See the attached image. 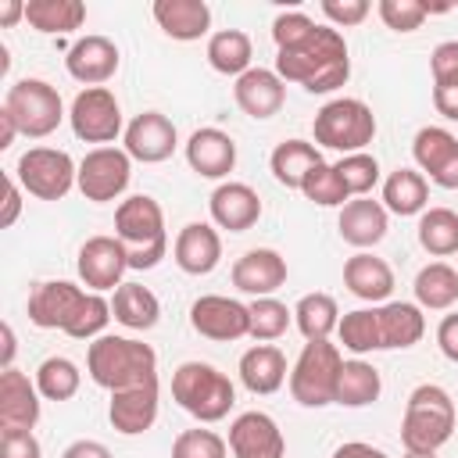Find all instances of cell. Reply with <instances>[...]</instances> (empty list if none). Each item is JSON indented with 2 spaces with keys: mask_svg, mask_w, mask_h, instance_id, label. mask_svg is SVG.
Wrapping results in <instances>:
<instances>
[{
  "mask_svg": "<svg viewBox=\"0 0 458 458\" xmlns=\"http://www.w3.org/2000/svg\"><path fill=\"white\" fill-rule=\"evenodd\" d=\"M111 301L82 290L68 279H43L29 293V322L39 329H61L72 340H97L111 322Z\"/></svg>",
  "mask_w": 458,
  "mask_h": 458,
  "instance_id": "cell-1",
  "label": "cell"
},
{
  "mask_svg": "<svg viewBox=\"0 0 458 458\" xmlns=\"http://www.w3.org/2000/svg\"><path fill=\"white\" fill-rule=\"evenodd\" d=\"M276 72L283 82H297L308 93H333L351 75L347 39L333 25H318L301 47L276 54Z\"/></svg>",
  "mask_w": 458,
  "mask_h": 458,
  "instance_id": "cell-2",
  "label": "cell"
},
{
  "mask_svg": "<svg viewBox=\"0 0 458 458\" xmlns=\"http://www.w3.org/2000/svg\"><path fill=\"white\" fill-rule=\"evenodd\" d=\"M86 372H89V379L97 386H104V390L114 394V390H125V386H140V383L157 379V354L143 340L104 333V336L89 340Z\"/></svg>",
  "mask_w": 458,
  "mask_h": 458,
  "instance_id": "cell-3",
  "label": "cell"
},
{
  "mask_svg": "<svg viewBox=\"0 0 458 458\" xmlns=\"http://www.w3.org/2000/svg\"><path fill=\"white\" fill-rule=\"evenodd\" d=\"M114 236L129 250V268L147 272L168 254L165 211L150 193H132L114 208Z\"/></svg>",
  "mask_w": 458,
  "mask_h": 458,
  "instance_id": "cell-4",
  "label": "cell"
},
{
  "mask_svg": "<svg viewBox=\"0 0 458 458\" xmlns=\"http://www.w3.org/2000/svg\"><path fill=\"white\" fill-rule=\"evenodd\" d=\"M454 401L444 386L437 383H419L408 401H404V415H401V444L404 451H419V454H433L440 451L451 433H454Z\"/></svg>",
  "mask_w": 458,
  "mask_h": 458,
  "instance_id": "cell-5",
  "label": "cell"
},
{
  "mask_svg": "<svg viewBox=\"0 0 458 458\" xmlns=\"http://www.w3.org/2000/svg\"><path fill=\"white\" fill-rule=\"evenodd\" d=\"M172 397L197 422H222L236 404V386L208 361H182L172 372Z\"/></svg>",
  "mask_w": 458,
  "mask_h": 458,
  "instance_id": "cell-6",
  "label": "cell"
},
{
  "mask_svg": "<svg viewBox=\"0 0 458 458\" xmlns=\"http://www.w3.org/2000/svg\"><path fill=\"white\" fill-rule=\"evenodd\" d=\"M311 132H315V147L358 154L376 140V114L358 97H336V100L318 107Z\"/></svg>",
  "mask_w": 458,
  "mask_h": 458,
  "instance_id": "cell-7",
  "label": "cell"
},
{
  "mask_svg": "<svg viewBox=\"0 0 458 458\" xmlns=\"http://www.w3.org/2000/svg\"><path fill=\"white\" fill-rule=\"evenodd\" d=\"M344 369V354L329 340H308L290 369V394L304 408H326L336 401V379Z\"/></svg>",
  "mask_w": 458,
  "mask_h": 458,
  "instance_id": "cell-8",
  "label": "cell"
},
{
  "mask_svg": "<svg viewBox=\"0 0 458 458\" xmlns=\"http://www.w3.org/2000/svg\"><path fill=\"white\" fill-rule=\"evenodd\" d=\"M4 111L14 118L18 132L29 136V140L50 136L64 118L61 93L47 79H18V82H11L7 93H4Z\"/></svg>",
  "mask_w": 458,
  "mask_h": 458,
  "instance_id": "cell-9",
  "label": "cell"
},
{
  "mask_svg": "<svg viewBox=\"0 0 458 458\" xmlns=\"http://www.w3.org/2000/svg\"><path fill=\"white\" fill-rule=\"evenodd\" d=\"M14 179L36 200H61L79 182V165L72 161L68 150H57V147H29L18 157V165H14Z\"/></svg>",
  "mask_w": 458,
  "mask_h": 458,
  "instance_id": "cell-10",
  "label": "cell"
},
{
  "mask_svg": "<svg viewBox=\"0 0 458 458\" xmlns=\"http://www.w3.org/2000/svg\"><path fill=\"white\" fill-rule=\"evenodd\" d=\"M68 122H72V132H75L82 143H100V147H111L118 136H125L118 97H114L107 86H89V89H79V93H75V100H72Z\"/></svg>",
  "mask_w": 458,
  "mask_h": 458,
  "instance_id": "cell-11",
  "label": "cell"
},
{
  "mask_svg": "<svg viewBox=\"0 0 458 458\" xmlns=\"http://www.w3.org/2000/svg\"><path fill=\"white\" fill-rule=\"evenodd\" d=\"M132 179V157L122 147H93L79 161V193L93 204L118 200Z\"/></svg>",
  "mask_w": 458,
  "mask_h": 458,
  "instance_id": "cell-12",
  "label": "cell"
},
{
  "mask_svg": "<svg viewBox=\"0 0 458 458\" xmlns=\"http://www.w3.org/2000/svg\"><path fill=\"white\" fill-rule=\"evenodd\" d=\"M190 326H193V333H200L204 340H215V344L243 340V336H250V308L233 297H222V293H204L190 304Z\"/></svg>",
  "mask_w": 458,
  "mask_h": 458,
  "instance_id": "cell-13",
  "label": "cell"
},
{
  "mask_svg": "<svg viewBox=\"0 0 458 458\" xmlns=\"http://www.w3.org/2000/svg\"><path fill=\"white\" fill-rule=\"evenodd\" d=\"M79 279L86 290L104 293V290H118L122 276L129 272V250L118 236H89L79 247Z\"/></svg>",
  "mask_w": 458,
  "mask_h": 458,
  "instance_id": "cell-14",
  "label": "cell"
},
{
  "mask_svg": "<svg viewBox=\"0 0 458 458\" xmlns=\"http://www.w3.org/2000/svg\"><path fill=\"white\" fill-rule=\"evenodd\" d=\"M179 147V132H175V122L161 111H140L129 125H125V136H122V150L132 157V161H143V165H161L175 154Z\"/></svg>",
  "mask_w": 458,
  "mask_h": 458,
  "instance_id": "cell-15",
  "label": "cell"
},
{
  "mask_svg": "<svg viewBox=\"0 0 458 458\" xmlns=\"http://www.w3.org/2000/svg\"><path fill=\"white\" fill-rule=\"evenodd\" d=\"M411 157L419 172L440 190H458V136L440 125H422L411 140Z\"/></svg>",
  "mask_w": 458,
  "mask_h": 458,
  "instance_id": "cell-16",
  "label": "cell"
},
{
  "mask_svg": "<svg viewBox=\"0 0 458 458\" xmlns=\"http://www.w3.org/2000/svg\"><path fill=\"white\" fill-rule=\"evenodd\" d=\"M229 451L233 458H283L286 437L268 411H240L229 422Z\"/></svg>",
  "mask_w": 458,
  "mask_h": 458,
  "instance_id": "cell-17",
  "label": "cell"
},
{
  "mask_svg": "<svg viewBox=\"0 0 458 458\" xmlns=\"http://www.w3.org/2000/svg\"><path fill=\"white\" fill-rule=\"evenodd\" d=\"M118 64H122V54H118L114 39L97 36V32L79 36V39L68 47V54H64L68 75H72L75 82H82L86 89H89V86H104L107 79H114Z\"/></svg>",
  "mask_w": 458,
  "mask_h": 458,
  "instance_id": "cell-18",
  "label": "cell"
},
{
  "mask_svg": "<svg viewBox=\"0 0 458 458\" xmlns=\"http://www.w3.org/2000/svg\"><path fill=\"white\" fill-rule=\"evenodd\" d=\"M157 397H161L157 379L140 383V386L114 390V394H111V404H107L111 426H114L122 437H140V433H147V429L157 422V404H161Z\"/></svg>",
  "mask_w": 458,
  "mask_h": 458,
  "instance_id": "cell-19",
  "label": "cell"
},
{
  "mask_svg": "<svg viewBox=\"0 0 458 458\" xmlns=\"http://www.w3.org/2000/svg\"><path fill=\"white\" fill-rule=\"evenodd\" d=\"M233 100H236V107H240L247 118L265 122V118L279 114V107L286 104V82L279 79L276 68H261V64H258V68H250V72H243V75L236 79Z\"/></svg>",
  "mask_w": 458,
  "mask_h": 458,
  "instance_id": "cell-20",
  "label": "cell"
},
{
  "mask_svg": "<svg viewBox=\"0 0 458 458\" xmlns=\"http://www.w3.org/2000/svg\"><path fill=\"white\" fill-rule=\"evenodd\" d=\"M208 211H211V222L218 229H229V233H247L250 225H258L261 218V197L254 186L247 182H218L208 197Z\"/></svg>",
  "mask_w": 458,
  "mask_h": 458,
  "instance_id": "cell-21",
  "label": "cell"
},
{
  "mask_svg": "<svg viewBox=\"0 0 458 458\" xmlns=\"http://www.w3.org/2000/svg\"><path fill=\"white\" fill-rule=\"evenodd\" d=\"M286 283V258L272 247L243 250L233 261V286L250 297H272Z\"/></svg>",
  "mask_w": 458,
  "mask_h": 458,
  "instance_id": "cell-22",
  "label": "cell"
},
{
  "mask_svg": "<svg viewBox=\"0 0 458 458\" xmlns=\"http://www.w3.org/2000/svg\"><path fill=\"white\" fill-rule=\"evenodd\" d=\"M172 258L186 276H208L222 261V236L211 222H186L175 233Z\"/></svg>",
  "mask_w": 458,
  "mask_h": 458,
  "instance_id": "cell-23",
  "label": "cell"
},
{
  "mask_svg": "<svg viewBox=\"0 0 458 458\" xmlns=\"http://www.w3.org/2000/svg\"><path fill=\"white\" fill-rule=\"evenodd\" d=\"M39 386L14 365L0 372V429H32L39 422Z\"/></svg>",
  "mask_w": 458,
  "mask_h": 458,
  "instance_id": "cell-24",
  "label": "cell"
},
{
  "mask_svg": "<svg viewBox=\"0 0 458 458\" xmlns=\"http://www.w3.org/2000/svg\"><path fill=\"white\" fill-rule=\"evenodd\" d=\"M186 165L200 179H225L236 168V143L229 132L204 125L186 140Z\"/></svg>",
  "mask_w": 458,
  "mask_h": 458,
  "instance_id": "cell-25",
  "label": "cell"
},
{
  "mask_svg": "<svg viewBox=\"0 0 458 458\" xmlns=\"http://www.w3.org/2000/svg\"><path fill=\"white\" fill-rule=\"evenodd\" d=\"M336 229H340V240H344V243H351V247H358V250H369V247H376V243L386 236L390 218H386L383 200L351 197V200L340 208Z\"/></svg>",
  "mask_w": 458,
  "mask_h": 458,
  "instance_id": "cell-26",
  "label": "cell"
},
{
  "mask_svg": "<svg viewBox=\"0 0 458 458\" xmlns=\"http://www.w3.org/2000/svg\"><path fill=\"white\" fill-rule=\"evenodd\" d=\"M150 14L157 29L179 43H193L211 29V7L204 0H154Z\"/></svg>",
  "mask_w": 458,
  "mask_h": 458,
  "instance_id": "cell-27",
  "label": "cell"
},
{
  "mask_svg": "<svg viewBox=\"0 0 458 458\" xmlns=\"http://www.w3.org/2000/svg\"><path fill=\"white\" fill-rule=\"evenodd\" d=\"M344 286L358 297V301H369V304H386V297L394 293V268L369 254V250H358L344 261Z\"/></svg>",
  "mask_w": 458,
  "mask_h": 458,
  "instance_id": "cell-28",
  "label": "cell"
},
{
  "mask_svg": "<svg viewBox=\"0 0 458 458\" xmlns=\"http://www.w3.org/2000/svg\"><path fill=\"white\" fill-rule=\"evenodd\" d=\"M240 383L250 394H276L286 383V354L276 344H254L240 354Z\"/></svg>",
  "mask_w": 458,
  "mask_h": 458,
  "instance_id": "cell-29",
  "label": "cell"
},
{
  "mask_svg": "<svg viewBox=\"0 0 458 458\" xmlns=\"http://www.w3.org/2000/svg\"><path fill=\"white\" fill-rule=\"evenodd\" d=\"M379 311V340H383V351H404V347H415L426 333V315L419 304L411 301H386V304H376Z\"/></svg>",
  "mask_w": 458,
  "mask_h": 458,
  "instance_id": "cell-30",
  "label": "cell"
},
{
  "mask_svg": "<svg viewBox=\"0 0 458 458\" xmlns=\"http://www.w3.org/2000/svg\"><path fill=\"white\" fill-rule=\"evenodd\" d=\"M111 315L118 326L125 329H154L161 318V301L154 297V290H147L143 283H122L111 297Z\"/></svg>",
  "mask_w": 458,
  "mask_h": 458,
  "instance_id": "cell-31",
  "label": "cell"
},
{
  "mask_svg": "<svg viewBox=\"0 0 458 458\" xmlns=\"http://www.w3.org/2000/svg\"><path fill=\"white\" fill-rule=\"evenodd\" d=\"M429 204V179L419 168H394L383 179V208L394 215H422Z\"/></svg>",
  "mask_w": 458,
  "mask_h": 458,
  "instance_id": "cell-32",
  "label": "cell"
},
{
  "mask_svg": "<svg viewBox=\"0 0 458 458\" xmlns=\"http://www.w3.org/2000/svg\"><path fill=\"white\" fill-rule=\"evenodd\" d=\"M315 165H322V154L308 140H283V143H276V150L268 157V168H272L276 182L286 186V190H301Z\"/></svg>",
  "mask_w": 458,
  "mask_h": 458,
  "instance_id": "cell-33",
  "label": "cell"
},
{
  "mask_svg": "<svg viewBox=\"0 0 458 458\" xmlns=\"http://www.w3.org/2000/svg\"><path fill=\"white\" fill-rule=\"evenodd\" d=\"M411 290L422 311H447L458 301V268H451L447 261H429L419 268Z\"/></svg>",
  "mask_w": 458,
  "mask_h": 458,
  "instance_id": "cell-34",
  "label": "cell"
},
{
  "mask_svg": "<svg viewBox=\"0 0 458 458\" xmlns=\"http://www.w3.org/2000/svg\"><path fill=\"white\" fill-rule=\"evenodd\" d=\"M379 394H383V379H379V369L372 361H365V358L344 361L340 379H336V401L333 404L365 408V404L379 401Z\"/></svg>",
  "mask_w": 458,
  "mask_h": 458,
  "instance_id": "cell-35",
  "label": "cell"
},
{
  "mask_svg": "<svg viewBox=\"0 0 458 458\" xmlns=\"http://www.w3.org/2000/svg\"><path fill=\"white\" fill-rule=\"evenodd\" d=\"M25 21L43 36L75 32L86 21V4L82 0H29L25 4Z\"/></svg>",
  "mask_w": 458,
  "mask_h": 458,
  "instance_id": "cell-36",
  "label": "cell"
},
{
  "mask_svg": "<svg viewBox=\"0 0 458 458\" xmlns=\"http://www.w3.org/2000/svg\"><path fill=\"white\" fill-rule=\"evenodd\" d=\"M250 57H254V47H250V36L243 29H218L208 36V64L215 72L240 79L243 72L254 68Z\"/></svg>",
  "mask_w": 458,
  "mask_h": 458,
  "instance_id": "cell-37",
  "label": "cell"
},
{
  "mask_svg": "<svg viewBox=\"0 0 458 458\" xmlns=\"http://www.w3.org/2000/svg\"><path fill=\"white\" fill-rule=\"evenodd\" d=\"M293 326L301 329L304 344L308 340H329V333H336L340 326V308L329 293H304L297 304H293Z\"/></svg>",
  "mask_w": 458,
  "mask_h": 458,
  "instance_id": "cell-38",
  "label": "cell"
},
{
  "mask_svg": "<svg viewBox=\"0 0 458 458\" xmlns=\"http://www.w3.org/2000/svg\"><path fill=\"white\" fill-rule=\"evenodd\" d=\"M419 243L433 258L458 254V211L451 208H426L419 215Z\"/></svg>",
  "mask_w": 458,
  "mask_h": 458,
  "instance_id": "cell-39",
  "label": "cell"
},
{
  "mask_svg": "<svg viewBox=\"0 0 458 458\" xmlns=\"http://www.w3.org/2000/svg\"><path fill=\"white\" fill-rule=\"evenodd\" d=\"M336 336L344 344V351L351 354H372V351H383V340H379V311L376 304L372 308H354L340 318L336 326Z\"/></svg>",
  "mask_w": 458,
  "mask_h": 458,
  "instance_id": "cell-40",
  "label": "cell"
},
{
  "mask_svg": "<svg viewBox=\"0 0 458 458\" xmlns=\"http://www.w3.org/2000/svg\"><path fill=\"white\" fill-rule=\"evenodd\" d=\"M36 386H39L43 401H72L79 394V386H82V372H79V365L72 358L50 354L36 369Z\"/></svg>",
  "mask_w": 458,
  "mask_h": 458,
  "instance_id": "cell-41",
  "label": "cell"
},
{
  "mask_svg": "<svg viewBox=\"0 0 458 458\" xmlns=\"http://www.w3.org/2000/svg\"><path fill=\"white\" fill-rule=\"evenodd\" d=\"M247 308H250V336L261 344L279 340L293 322V308H286L276 297H254Z\"/></svg>",
  "mask_w": 458,
  "mask_h": 458,
  "instance_id": "cell-42",
  "label": "cell"
},
{
  "mask_svg": "<svg viewBox=\"0 0 458 458\" xmlns=\"http://www.w3.org/2000/svg\"><path fill=\"white\" fill-rule=\"evenodd\" d=\"M336 175L344 182V190L351 197H369L372 186L379 182V161L369 154V150H358V154H344L336 165Z\"/></svg>",
  "mask_w": 458,
  "mask_h": 458,
  "instance_id": "cell-43",
  "label": "cell"
},
{
  "mask_svg": "<svg viewBox=\"0 0 458 458\" xmlns=\"http://www.w3.org/2000/svg\"><path fill=\"white\" fill-rule=\"evenodd\" d=\"M301 193L311 200V204H318V208H344L347 200H351V193L344 190V182H340V175H336V168L333 165H315L311 172H308V179H304V186H301Z\"/></svg>",
  "mask_w": 458,
  "mask_h": 458,
  "instance_id": "cell-44",
  "label": "cell"
},
{
  "mask_svg": "<svg viewBox=\"0 0 458 458\" xmlns=\"http://www.w3.org/2000/svg\"><path fill=\"white\" fill-rule=\"evenodd\" d=\"M229 440H222L215 429H182L172 440V458H225Z\"/></svg>",
  "mask_w": 458,
  "mask_h": 458,
  "instance_id": "cell-45",
  "label": "cell"
},
{
  "mask_svg": "<svg viewBox=\"0 0 458 458\" xmlns=\"http://www.w3.org/2000/svg\"><path fill=\"white\" fill-rule=\"evenodd\" d=\"M376 14H379L383 25L394 29V32H415V29H422V21L429 18L426 4H419V0H379V4H376Z\"/></svg>",
  "mask_w": 458,
  "mask_h": 458,
  "instance_id": "cell-46",
  "label": "cell"
},
{
  "mask_svg": "<svg viewBox=\"0 0 458 458\" xmlns=\"http://www.w3.org/2000/svg\"><path fill=\"white\" fill-rule=\"evenodd\" d=\"M318 29L315 18H308L304 11H283L276 14L272 21V39H276V50H290V47H301L311 32Z\"/></svg>",
  "mask_w": 458,
  "mask_h": 458,
  "instance_id": "cell-47",
  "label": "cell"
},
{
  "mask_svg": "<svg viewBox=\"0 0 458 458\" xmlns=\"http://www.w3.org/2000/svg\"><path fill=\"white\" fill-rule=\"evenodd\" d=\"M318 11L329 18L333 29H354V25H361L369 18L372 4L369 0H322Z\"/></svg>",
  "mask_w": 458,
  "mask_h": 458,
  "instance_id": "cell-48",
  "label": "cell"
},
{
  "mask_svg": "<svg viewBox=\"0 0 458 458\" xmlns=\"http://www.w3.org/2000/svg\"><path fill=\"white\" fill-rule=\"evenodd\" d=\"M433 86H458V39H444L429 54Z\"/></svg>",
  "mask_w": 458,
  "mask_h": 458,
  "instance_id": "cell-49",
  "label": "cell"
},
{
  "mask_svg": "<svg viewBox=\"0 0 458 458\" xmlns=\"http://www.w3.org/2000/svg\"><path fill=\"white\" fill-rule=\"evenodd\" d=\"M0 458H43L32 429H0Z\"/></svg>",
  "mask_w": 458,
  "mask_h": 458,
  "instance_id": "cell-50",
  "label": "cell"
},
{
  "mask_svg": "<svg viewBox=\"0 0 458 458\" xmlns=\"http://www.w3.org/2000/svg\"><path fill=\"white\" fill-rule=\"evenodd\" d=\"M437 347H440V354L447 361L458 365V311H451V315L440 318V326H437Z\"/></svg>",
  "mask_w": 458,
  "mask_h": 458,
  "instance_id": "cell-51",
  "label": "cell"
},
{
  "mask_svg": "<svg viewBox=\"0 0 458 458\" xmlns=\"http://www.w3.org/2000/svg\"><path fill=\"white\" fill-rule=\"evenodd\" d=\"M21 215V182L14 175H7V193H4V215H0V225L11 229Z\"/></svg>",
  "mask_w": 458,
  "mask_h": 458,
  "instance_id": "cell-52",
  "label": "cell"
},
{
  "mask_svg": "<svg viewBox=\"0 0 458 458\" xmlns=\"http://www.w3.org/2000/svg\"><path fill=\"white\" fill-rule=\"evenodd\" d=\"M433 107L444 118L458 122V86H433Z\"/></svg>",
  "mask_w": 458,
  "mask_h": 458,
  "instance_id": "cell-53",
  "label": "cell"
},
{
  "mask_svg": "<svg viewBox=\"0 0 458 458\" xmlns=\"http://www.w3.org/2000/svg\"><path fill=\"white\" fill-rule=\"evenodd\" d=\"M61 458H111V451H107V444H100V440H72V444L61 451Z\"/></svg>",
  "mask_w": 458,
  "mask_h": 458,
  "instance_id": "cell-54",
  "label": "cell"
},
{
  "mask_svg": "<svg viewBox=\"0 0 458 458\" xmlns=\"http://www.w3.org/2000/svg\"><path fill=\"white\" fill-rule=\"evenodd\" d=\"M333 458H390L383 447H372V444H365V440H347V444H340L336 451H333Z\"/></svg>",
  "mask_w": 458,
  "mask_h": 458,
  "instance_id": "cell-55",
  "label": "cell"
},
{
  "mask_svg": "<svg viewBox=\"0 0 458 458\" xmlns=\"http://www.w3.org/2000/svg\"><path fill=\"white\" fill-rule=\"evenodd\" d=\"M21 18H25V4H21V0H4V4H0V25H4V29H11V25L21 21Z\"/></svg>",
  "mask_w": 458,
  "mask_h": 458,
  "instance_id": "cell-56",
  "label": "cell"
},
{
  "mask_svg": "<svg viewBox=\"0 0 458 458\" xmlns=\"http://www.w3.org/2000/svg\"><path fill=\"white\" fill-rule=\"evenodd\" d=\"M14 136H18V125H14V118L0 107V150H7V147L14 143Z\"/></svg>",
  "mask_w": 458,
  "mask_h": 458,
  "instance_id": "cell-57",
  "label": "cell"
},
{
  "mask_svg": "<svg viewBox=\"0 0 458 458\" xmlns=\"http://www.w3.org/2000/svg\"><path fill=\"white\" fill-rule=\"evenodd\" d=\"M11 361H14V329L11 322H4V369H11Z\"/></svg>",
  "mask_w": 458,
  "mask_h": 458,
  "instance_id": "cell-58",
  "label": "cell"
},
{
  "mask_svg": "<svg viewBox=\"0 0 458 458\" xmlns=\"http://www.w3.org/2000/svg\"><path fill=\"white\" fill-rule=\"evenodd\" d=\"M404 458H437V451H433V454H419V451H404Z\"/></svg>",
  "mask_w": 458,
  "mask_h": 458,
  "instance_id": "cell-59",
  "label": "cell"
}]
</instances>
